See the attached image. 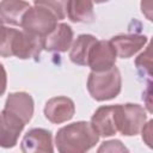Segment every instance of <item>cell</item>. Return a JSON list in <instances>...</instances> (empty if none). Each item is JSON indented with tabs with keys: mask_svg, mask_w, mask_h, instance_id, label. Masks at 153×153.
<instances>
[{
	"mask_svg": "<svg viewBox=\"0 0 153 153\" xmlns=\"http://www.w3.org/2000/svg\"><path fill=\"white\" fill-rule=\"evenodd\" d=\"M99 140V135L86 121L67 124L57 130L55 145L60 153H84L90 151Z\"/></svg>",
	"mask_w": 153,
	"mask_h": 153,
	"instance_id": "cell-1",
	"label": "cell"
},
{
	"mask_svg": "<svg viewBox=\"0 0 153 153\" xmlns=\"http://www.w3.org/2000/svg\"><path fill=\"white\" fill-rule=\"evenodd\" d=\"M122 88L120 69L114 66L103 72H91L87 78V91L90 96L98 100H110L116 98Z\"/></svg>",
	"mask_w": 153,
	"mask_h": 153,
	"instance_id": "cell-2",
	"label": "cell"
},
{
	"mask_svg": "<svg viewBox=\"0 0 153 153\" xmlns=\"http://www.w3.org/2000/svg\"><path fill=\"white\" fill-rule=\"evenodd\" d=\"M116 106L117 130L124 136L137 135L147 121L146 110L133 103L116 104Z\"/></svg>",
	"mask_w": 153,
	"mask_h": 153,
	"instance_id": "cell-3",
	"label": "cell"
},
{
	"mask_svg": "<svg viewBox=\"0 0 153 153\" xmlns=\"http://www.w3.org/2000/svg\"><path fill=\"white\" fill-rule=\"evenodd\" d=\"M56 24L57 19L50 11L41 6H33L24 14L20 26L31 35L44 37L56 26Z\"/></svg>",
	"mask_w": 153,
	"mask_h": 153,
	"instance_id": "cell-4",
	"label": "cell"
},
{
	"mask_svg": "<svg viewBox=\"0 0 153 153\" xmlns=\"http://www.w3.org/2000/svg\"><path fill=\"white\" fill-rule=\"evenodd\" d=\"M35 110V103L27 92H12L7 96L2 112L20 122L27 124L32 118Z\"/></svg>",
	"mask_w": 153,
	"mask_h": 153,
	"instance_id": "cell-5",
	"label": "cell"
},
{
	"mask_svg": "<svg viewBox=\"0 0 153 153\" xmlns=\"http://www.w3.org/2000/svg\"><path fill=\"white\" fill-rule=\"evenodd\" d=\"M116 50L110 41H96L90 49L87 66L93 72H103L110 69L116 63Z\"/></svg>",
	"mask_w": 153,
	"mask_h": 153,
	"instance_id": "cell-6",
	"label": "cell"
},
{
	"mask_svg": "<svg viewBox=\"0 0 153 153\" xmlns=\"http://www.w3.org/2000/svg\"><path fill=\"white\" fill-rule=\"evenodd\" d=\"M42 49V37L31 35L24 30H16L11 45L12 56L22 60L37 59Z\"/></svg>",
	"mask_w": 153,
	"mask_h": 153,
	"instance_id": "cell-7",
	"label": "cell"
},
{
	"mask_svg": "<svg viewBox=\"0 0 153 153\" xmlns=\"http://www.w3.org/2000/svg\"><path fill=\"white\" fill-rule=\"evenodd\" d=\"M73 29L66 23H57L56 26L42 37V47L47 51L65 53L73 42Z\"/></svg>",
	"mask_w": 153,
	"mask_h": 153,
	"instance_id": "cell-8",
	"label": "cell"
},
{
	"mask_svg": "<svg viewBox=\"0 0 153 153\" xmlns=\"http://www.w3.org/2000/svg\"><path fill=\"white\" fill-rule=\"evenodd\" d=\"M44 116L45 118L54 123L60 124L69 121L75 114L74 102L65 96H57L50 98L44 105Z\"/></svg>",
	"mask_w": 153,
	"mask_h": 153,
	"instance_id": "cell-9",
	"label": "cell"
},
{
	"mask_svg": "<svg viewBox=\"0 0 153 153\" xmlns=\"http://www.w3.org/2000/svg\"><path fill=\"white\" fill-rule=\"evenodd\" d=\"M116 105L99 106L91 117V126L99 136L108 137L115 135L117 130Z\"/></svg>",
	"mask_w": 153,
	"mask_h": 153,
	"instance_id": "cell-10",
	"label": "cell"
},
{
	"mask_svg": "<svg viewBox=\"0 0 153 153\" xmlns=\"http://www.w3.org/2000/svg\"><path fill=\"white\" fill-rule=\"evenodd\" d=\"M20 149L25 153H51L54 152L53 135L47 129L32 128L24 135L20 143Z\"/></svg>",
	"mask_w": 153,
	"mask_h": 153,
	"instance_id": "cell-11",
	"label": "cell"
},
{
	"mask_svg": "<svg viewBox=\"0 0 153 153\" xmlns=\"http://www.w3.org/2000/svg\"><path fill=\"white\" fill-rule=\"evenodd\" d=\"M148 38L145 35L126 33L114 36L110 42L116 50V55L122 59H129L139 50H141L147 43Z\"/></svg>",
	"mask_w": 153,
	"mask_h": 153,
	"instance_id": "cell-12",
	"label": "cell"
},
{
	"mask_svg": "<svg viewBox=\"0 0 153 153\" xmlns=\"http://www.w3.org/2000/svg\"><path fill=\"white\" fill-rule=\"evenodd\" d=\"M30 4L24 0H1L0 1V19L14 26H20Z\"/></svg>",
	"mask_w": 153,
	"mask_h": 153,
	"instance_id": "cell-13",
	"label": "cell"
},
{
	"mask_svg": "<svg viewBox=\"0 0 153 153\" xmlns=\"http://www.w3.org/2000/svg\"><path fill=\"white\" fill-rule=\"evenodd\" d=\"M24 124L10 117L8 115L0 114V147L12 148L17 145L18 137L24 129Z\"/></svg>",
	"mask_w": 153,
	"mask_h": 153,
	"instance_id": "cell-14",
	"label": "cell"
},
{
	"mask_svg": "<svg viewBox=\"0 0 153 153\" xmlns=\"http://www.w3.org/2000/svg\"><path fill=\"white\" fill-rule=\"evenodd\" d=\"M66 14L73 23H91L94 19L92 0H68Z\"/></svg>",
	"mask_w": 153,
	"mask_h": 153,
	"instance_id": "cell-15",
	"label": "cell"
},
{
	"mask_svg": "<svg viewBox=\"0 0 153 153\" xmlns=\"http://www.w3.org/2000/svg\"><path fill=\"white\" fill-rule=\"evenodd\" d=\"M97 41L93 35L90 33H81L76 37V39L71 45L69 59L73 63L79 66H87V57L91 47Z\"/></svg>",
	"mask_w": 153,
	"mask_h": 153,
	"instance_id": "cell-16",
	"label": "cell"
},
{
	"mask_svg": "<svg viewBox=\"0 0 153 153\" xmlns=\"http://www.w3.org/2000/svg\"><path fill=\"white\" fill-rule=\"evenodd\" d=\"M68 0H33L35 6H41L50 11L57 20L66 18V7Z\"/></svg>",
	"mask_w": 153,
	"mask_h": 153,
	"instance_id": "cell-17",
	"label": "cell"
},
{
	"mask_svg": "<svg viewBox=\"0 0 153 153\" xmlns=\"http://www.w3.org/2000/svg\"><path fill=\"white\" fill-rule=\"evenodd\" d=\"M98 152H128V148L120 140H109L100 145Z\"/></svg>",
	"mask_w": 153,
	"mask_h": 153,
	"instance_id": "cell-18",
	"label": "cell"
},
{
	"mask_svg": "<svg viewBox=\"0 0 153 153\" xmlns=\"http://www.w3.org/2000/svg\"><path fill=\"white\" fill-rule=\"evenodd\" d=\"M152 124H153V121L149 120L147 123H145V126L142 127L141 129V133H142V140L147 143L148 147H152V143H151V133H152Z\"/></svg>",
	"mask_w": 153,
	"mask_h": 153,
	"instance_id": "cell-19",
	"label": "cell"
},
{
	"mask_svg": "<svg viewBox=\"0 0 153 153\" xmlns=\"http://www.w3.org/2000/svg\"><path fill=\"white\" fill-rule=\"evenodd\" d=\"M7 87V74L2 63H0V96H2Z\"/></svg>",
	"mask_w": 153,
	"mask_h": 153,
	"instance_id": "cell-20",
	"label": "cell"
},
{
	"mask_svg": "<svg viewBox=\"0 0 153 153\" xmlns=\"http://www.w3.org/2000/svg\"><path fill=\"white\" fill-rule=\"evenodd\" d=\"M141 11L147 17V19L152 20V0H142L141 1Z\"/></svg>",
	"mask_w": 153,
	"mask_h": 153,
	"instance_id": "cell-21",
	"label": "cell"
},
{
	"mask_svg": "<svg viewBox=\"0 0 153 153\" xmlns=\"http://www.w3.org/2000/svg\"><path fill=\"white\" fill-rule=\"evenodd\" d=\"M93 2H96V4H102V2H106V1H109V0H92Z\"/></svg>",
	"mask_w": 153,
	"mask_h": 153,
	"instance_id": "cell-22",
	"label": "cell"
},
{
	"mask_svg": "<svg viewBox=\"0 0 153 153\" xmlns=\"http://www.w3.org/2000/svg\"><path fill=\"white\" fill-rule=\"evenodd\" d=\"M2 26H4V22H2V20H1V19H0V29H1V27H2Z\"/></svg>",
	"mask_w": 153,
	"mask_h": 153,
	"instance_id": "cell-23",
	"label": "cell"
}]
</instances>
